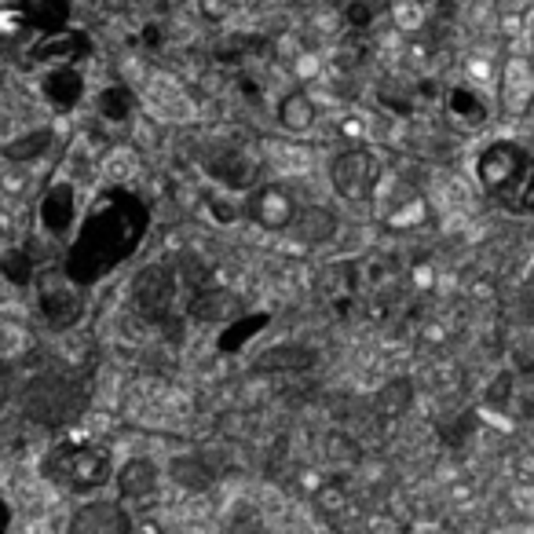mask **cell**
Wrapping results in <instances>:
<instances>
[{
    "mask_svg": "<svg viewBox=\"0 0 534 534\" xmlns=\"http://www.w3.org/2000/svg\"><path fill=\"white\" fill-rule=\"evenodd\" d=\"M8 527H12V509H8L5 498H0V534H8Z\"/></svg>",
    "mask_w": 534,
    "mask_h": 534,
    "instance_id": "cell-29",
    "label": "cell"
},
{
    "mask_svg": "<svg viewBox=\"0 0 534 534\" xmlns=\"http://www.w3.org/2000/svg\"><path fill=\"white\" fill-rule=\"evenodd\" d=\"M176 300V275L165 263H150L132 279V308L147 322H161Z\"/></svg>",
    "mask_w": 534,
    "mask_h": 534,
    "instance_id": "cell-6",
    "label": "cell"
},
{
    "mask_svg": "<svg viewBox=\"0 0 534 534\" xmlns=\"http://www.w3.org/2000/svg\"><path fill=\"white\" fill-rule=\"evenodd\" d=\"M447 110H451V118L462 121V125H483V121H487L483 100L472 92V88H465V84H458V88H451V92H447Z\"/></svg>",
    "mask_w": 534,
    "mask_h": 534,
    "instance_id": "cell-20",
    "label": "cell"
},
{
    "mask_svg": "<svg viewBox=\"0 0 534 534\" xmlns=\"http://www.w3.org/2000/svg\"><path fill=\"white\" fill-rule=\"evenodd\" d=\"M290 227L297 234V242L322 245V242H329L337 234V216L329 209H322V205H308V209H297L293 213V224Z\"/></svg>",
    "mask_w": 534,
    "mask_h": 534,
    "instance_id": "cell-14",
    "label": "cell"
},
{
    "mask_svg": "<svg viewBox=\"0 0 534 534\" xmlns=\"http://www.w3.org/2000/svg\"><path fill=\"white\" fill-rule=\"evenodd\" d=\"M348 23H351V26H359V30L370 26V23H374V8L367 5V0H355V5L348 8Z\"/></svg>",
    "mask_w": 534,
    "mask_h": 534,
    "instance_id": "cell-27",
    "label": "cell"
},
{
    "mask_svg": "<svg viewBox=\"0 0 534 534\" xmlns=\"http://www.w3.org/2000/svg\"><path fill=\"white\" fill-rule=\"evenodd\" d=\"M12 396V377H8V370H0V403H5Z\"/></svg>",
    "mask_w": 534,
    "mask_h": 534,
    "instance_id": "cell-30",
    "label": "cell"
},
{
    "mask_svg": "<svg viewBox=\"0 0 534 534\" xmlns=\"http://www.w3.org/2000/svg\"><path fill=\"white\" fill-rule=\"evenodd\" d=\"M96 107H100V114H103L107 121H125V118H132V110H136V96L129 92L125 84H110V88H103V92H100Z\"/></svg>",
    "mask_w": 534,
    "mask_h": 534,
    "instance_id": "cell-22",
    "label": "cell"
},
{
    "mask_svg": "<svg viewBox=\"0 0 534 534\" xmlns=\"http://www.w3.org/2000/svg\"><path fill=\"white\" fill-rule=\"evenodd\" d=\"M501 12H523L527 8V0H498Z\"/></svg>",
    "mask_w": 534,
    "mask_h": 534,
    "instance_id": "cell-32",
    "label": "cell"
},
{
    "mask_svg": "<svg viewBox=\"0 0 534 534\" xmlns=\"http://www.w3.org/2000/svg\"><path fill=\"white\" fill-rule=\"evenodd\" d=\"M267 322H272V319H267L263 311H256V315H245V319H238V322H231L220 337H216V348L224 351V355H234V351H242Z\"/></svg>",
    "mask_w": 534,
    "mask_h": 534,
    "instance_id": "cell-18",
    "label": "cell"
},
{
    "mask_svg": "<svg viewBox=\"0 0 534 534\" xmlns=\"http://www.w3.org/2000/svg\"><path fill=\"white\" fill-rule=\"evenodd\" d=\"M73 213H77V202H73V187L70 184H55L44 202H41V227L48 234H66L70 224H73Z\"/></svg>",
    "mask_w": 534,
    "mask_h": 534,
    "instance_id": "cell-13",
    "label": "cell"
},
{
    "mask_svg": "<svg viewBox=\"0 0 534 534\" xmlns=\"http://www.w3.org/2000/svg\"><path fill=\"white\" fill-rule=\"evenodd\" d=\"M234 308H238V297L227 290H205V293H195V300H191V315L198 322H220Z\"/></svg>",
    "mask_w": 534,
    "mask_h": 534,
    "instance_id": "cell-19",
    "label": "cell"
},
{
    "mask_svg": "<svg viewBox=\"0 0 534 534\" xmlns=\"http://www.w3.org/2000/svg\"><path fill=\"white\" fill-rule=\"evenodd\" d=\"M41 92L55 110H73L81 103V96H84V77L73 66H55V70L44 73Z\"/></svg>",
    "mask_w": 534,
    "mask_h": 534,
    "instance_id": "cell-12",
    "label": "cell"
},
{
    "mask_svg": "<svg viewBox=\"0 0 534 534\" xmlns=\"http://www.w3.org/2000/svg\"><path fill=\"white\" fill-rule=\"evenodd\" d=\"M15 15L37 33H59L70 26V0H19Z\"/></svg>",
    "mask_w": 534,
    "mask_h": 534,
    "instance_id": "cell-11",
    "label": "cell"
},
{
    "mask_svg": "<svg viewBox=\"0 0 534 534\" xmlns=\"http://www.w3.org/2000/svg\"><path fill=\"white\" fill-rule=\"evenodd\" d=\"M66 534H132V520L114 501H92L73 512Z\"/></svg>",
    "mask_w": 534,
    "mask_h": 534,
    "instance_id": "cell-9",
    "label": "cell"
},
{
    "mask_svg": "<svg viewBox=\"0 0 534 534\" xmlns=\"http://www.w3.org/2000/svg\"><path fill=\"white\" fill-rule=\"evenodd\" d=\"M329 180H333V191L348 202H363L374 195L377 180H381V161L374 157V150L367 147H351L344 154L333 157L329 165Z\"/></svg>",
    "mask_w": 534,
    "mask_h": 534,
    "instance_id": "cell-5",
    "label": "cell"
},
{
    "mask_svg": "<svg viewBox=\"0 0 534 534\" xmlns=\"http://www.w3.org/2000/svg\"><path fill=\"white\" fill-rule=\"evenodd\" d=\"M293 213H297V205L282 187H260L249 198V216L267 231H286L293 224Z\"/></svg>",
    "mask_w": 534,
    "mask_h": 534,
    "instance_id": "cell-10",
    "label": "cell"
},
{
    "mask_svg": "<svg viewBox=\"0 0 534 534\" xmlns=\"http://www.w3.org/2000/svg\"><path fill=\"white\" fill-rule=\"evenodd\" d=\"M209 172L216 176L224 187H249L256 168H253L249 154H242V150H216L209 157Z\"/></svg>",
    "mask_w": 534,
    "mask_h": 534,
    "instance_id": "cell-16",
    "label": "cell"
},
{
    "mask_svg": "<svg viewBox=\"0 0 534 534\" xmlns=\"http://www.w3.org/2000/svg\"><path fill=\"white\" fill-rule=\"evenodd\" d=\"M84 406V392L70 381V377H37L26 392V414L44 421V424H62L70 417H77V410Z\"/></svg>",
    "mask_w": 534,
    "mask_h": 534,
    "instance_id": "cell-4",
    "label": "cell"
},
{
    "mask_svg": "<svg viewBox=\"0 0 534 534\" xmlns=\"http://www.w3.org/2000/svg\"><path fill=\"white\" fill-rule=\"evenodd\" d=\"M44 476L66 491H96L110 480V451L96 443H59L44 458Z\"/></svg>",
    "mask_w": 534,
    "mask_h": 534,
    "instance_id": "cell-3",
    "label": "cell"
},
{
    "mask_svg": "<svg viewBox=\"0 0 534 534\" xmlns=\"http://www.w3.org/2000/svg\"><path fill=\"white\" fill-rule=\"evenodd\" d=\"M209 209H213V220H220V224H231L238 216V205H231V202H209Z\"/></svg>",
    "mask_w": 534,
    "mask_h": 534,
    "instance_id": "cell-28",
    "label": "cell"
},
{
    "mask_svg": "<svg viewBox=\"0 0 534 534\" xmlns=\"http://www.w3.org/2000/svg\"><path fill=\"white\" fill-rule=\"evenodd\" d=\"M150 227V209L125 187H107L84 213V224L66 253L62 275L77 286H92L125 263Z\"/></svg>",
    "mask_w": 534,
    "mask_h": 534,
    "instance_id": "cell-1",
    "label": "cell"
},
{
    "mask_svg": "<svg viewBox=\"0 0 534 534\" xmlns=\"http://www.w3.org/2000/svg\"><path fill=\"white\" fill-rule=\"evenodd\" d=\"M410 399H414L410 381H388V385L381 388V396H377V410H381L385 417H399V414L410 406Z\"/></svg>",
    "mask_w": 534,
    "mask_h": 534,
    "instance_id": "cell-25",
    "label": "cell"
},
{
    "mask_svg": "<svg viewBox=\"0 0 534 534\" xmlns=\"http://www.w3.org/2000/svg\"><path fill=\"white\" fill-rule=\"evenodd\" d=\"M81 286L70 282L66 275L62 279H41V293H37V304H41V315L48 319V326L55 329H70L81 322L84 315V297L77 293Z\"/></svg>",
    "mask_w": 534,
    "mask_h": 534,
    "instance_id": "cell-7",
    "label": "cell"
},
{
    "mask_svg": "<svg viewBox=\"0 0 534 534\" xmlns=\"http://www.w3.org/2000/svg\"><path fill=\"white\" fill-rule=\"evenodd\" d=\"M172 472H176V483H184V487H209V480H213L198 458H180L172 465Z\"/></svg>",
    "mask_w": 534,
    "mask_h": 534,
    "instance_id": "cell-26",
    "label": "cell"
},
{
    "mask_svg": "<svg viewBox=\"0 0 534 534\" xmlns=\"http://www.w3.org/2000/svg\"><path fill=\"white\" fill-rule=\"evenodd\" d=\"M315 363H319V351L304 348V344H279V348L260 355L263 370H311Z\"/></svg>",
    "mask_w": 534,
    "mask_h": 534,
    "instance_id": "cell-17",
    "label": "cell"
},
{
    "mask_svg": "<svg viewBox=\"0 0 534 534\" xmlns=\"http://www.w3.org/2000/svg\"><path fill=\"white\" fill-rule=\"evenodd\" d=\"M92 55V37L84 30H59V33H44L33 48H30V59L33 62H55V66H73L81 59Z\"/></svg>",
    "mask_w": 534,
    "mask_h": 534,
    "instance_id": "cell-8",
    "label": "cell"
},
{
    "mask_svg": "<svg viewBox=\"0 0 534 534\" xmlns=\"http://www.w3.org/2000/svg\"><path fill=\"white\" fill-rule=\"evenodd\" d=\"M279 121L282 129L290 132H308L315 125V103L304 96V92H290L282 103H279Z\"/></svg>",
    "mask_w": 534,
    "mask_h": 534,
    "instance_id": "cell-21",
    "label": "cell"
},
{
    "mask_svg": "<svg viewBox=\"0 0 534 534\" xmlns=\"http://www.w3.org/2000/svg\"><path fill=\"white\" fill-rule=\"evenodd\" d=\"M0 275H5L12 286H30L33 282V260L26 249H8L5 256H0Z\"/></svg>",
    "mask_w": 534,
    "mask_h": 534,
    "instance_id": "cell-24",
    "label": "cell"
},
{
    "mask_svg": "<svg viewBox=\"0 0 534 534\" xmlns=\"http://www.w3.org/2000/svg\"><path fill=\"white\" fill-rule=\"evenodd\" d=\"M118 491H121V498H129V501L150 498V494L157 491V469H154V462L132 458V462L118 472Z\"/></svg>",
    "mask_w": 534,
    "mask_h": 534,
    "instance_id": "cell-15",
    "label": "cell"
},
{
    "mask_svg": "<svg viewBox=\"0 0 534 534\" xmlns=\"http://www.w3.org/2000/svg\"><path fill=\"white\" fill-rule=\"evenodd\" d=\"M476 176L483 191L512 213H534V157L516 143H491L480 161Z\"/></svg>",
    "mask_w": 534,
    "mask_h": 534,
    "instance_id": "cell-2",
    "label": "cell"
},
{
    "mask_svg": "<svg viewBox=\"0 0 534 534\" xmlns=\"http://www.w3.org/2000/svg\"><path fill=\"white\" fill-rule=\"evenodd\" d=\"M52 129H37V132H26V136H19V139H12L8 147H5V157L8 161H33V157H41L48 147H52Z\"/></svg>",
    "mask_w": 534,
    "mask_h": 534,
    "instance_id": "cell-23",
    "label": "cell"
},
{
    "mask_svg": "<svg viewBox=\"0 0 534 534\" xmlns=\"http://www.w3.org/2000/svg\"><path fill=\"white\" fill-rule=\"evenodd\" d=\"M143 41H147L150 48H154V44H161V30H157V26H147V30H143Z\"/></svg>",
    "mask_w": 534,
    "mask_h": 534,
    "instance_id": "cell-31",
    "label": "cell"
}]
</instances>
